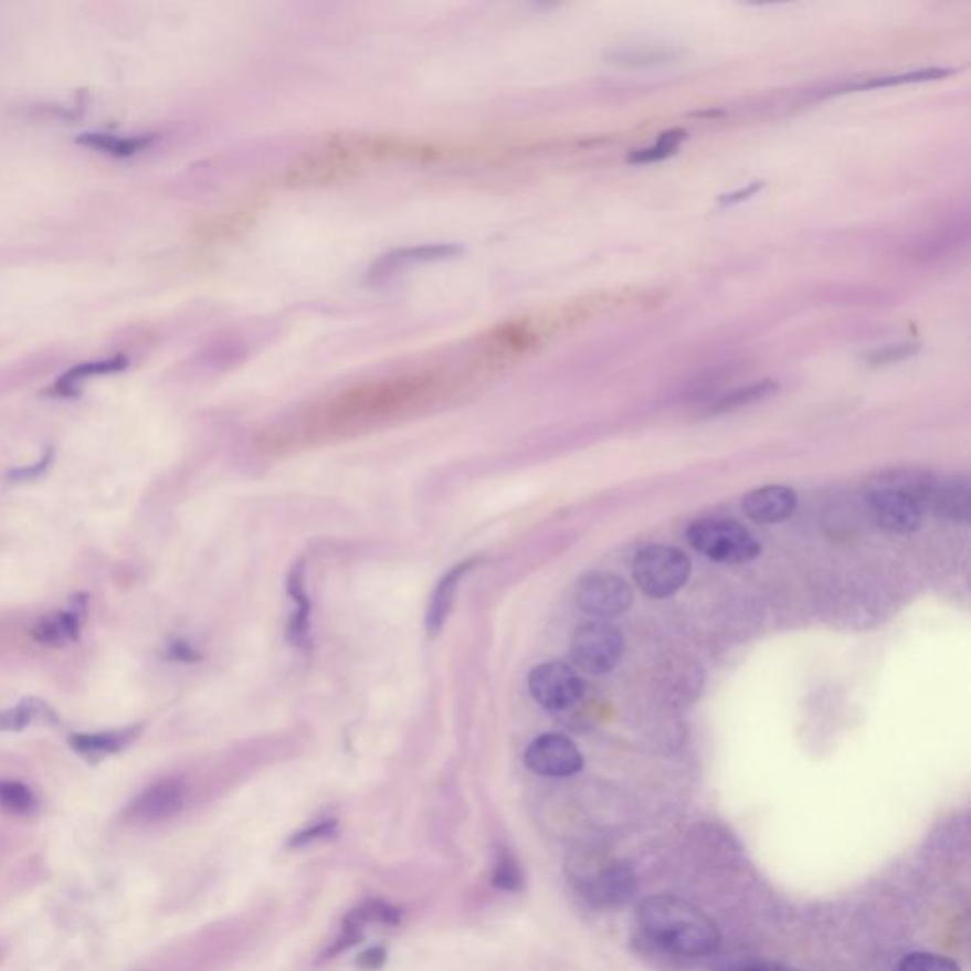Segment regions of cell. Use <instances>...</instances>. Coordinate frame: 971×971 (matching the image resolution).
Instances as JSON below:
<instances>
[{
	"instance_id": "cell-26",
	"label": "cell",
	"mask_w": 971,
	"mask_h": 971,
	"mask_svg": "<svg viewBox=\"0 0 971 971\" xmlns=\"http://www.w3.org/2000/svg\"><path fill=\"white\" fill-rule=\"evenodd\" d=\"M951 73V68H928V71H917V73L898 74V76H883V78L862 82V84H857L856 89L896 86V84H907V82L936 81V78H943Z\"/></svg>"
},
{
	"instance_id": "cell-33",
	"label": "cell",
	"mask_w": 971,
	"mask_h": 971,
	"mask_svg": "<svg viewBox=\"0 0 971 971\" xmlns=\"http://www.w3.org/2000/svg\"><path fill=\"white\" fill-rule=\"evenodd\" d=\"M730 971H769V964H746Z\"/></svg>"
},
{
	"instance_id": "cell-10",
	"label": "cell",
	"mask_w": 971,
	"mask_h": 971,
	"mask_svg": "<svg viewBox=\"0 0 971 971\" xmlns=\"http://www.w3.org/2000/svg\"><path fill=\"white\" fill-rule=\"evenodd\" d=\"M529 771L539 777L568 778L583 771V756L570 738L547 732L529 743L524 753Z\"/></svg>"
},
{
	"instance_id": "cell-22",
	"label": "cell",
	"mask_w": 971,
	"mask_h": 971,
	"mask_svg": "<svg viewBox=\"0 0 971 971\" xmlns=\"http://www.w3.org/2000/svg\"><path fill=\"white\" fill-rule=\"evenodd\" d=\"M52 716V711L48 708V704L36 700V698H25L21 700L15 708L0 711V730H10L18 732L29 725L41 719V717ZM54 717V716H52Z\"/></svg>"
},
{
	"instance_id": "cell-32",
	"label": "cell",
	"mask_w": 971,
	"mask_h": 971,
	"mask_svg": "<svg viewBox=\"0 0 971 971\" xmlns=\"http://www.w3.org/2000/svg\"><path fill=\"white\" fill-rule=\"evenodd\" d=\"M386 962V951L380 949V947H374V949H370V951L362 952L361 957H359V964L362 968H367V970H376V968H380V965Z\"/></svg>"
},
{
	"instance_id": "cell-4",
	"label": "cell",
	"mask_w": 971,
	"mask_h": 971,
	"mask_svg": "<svg viewBox=\"0 0 971 971\" xmlns=\"http://www.w3.org/2000/svg\"><path fill=\"white\" fill-rule=\"evenodd\" d=\"M687 541L700 555L719 563H746L761 555L750 529L725 518H700L687 529Z\"/></svg>"
},
{
	"instance_id": "cell-5",
	"label": "cell",
	"mask_w": 971,
	"mask_h": 971,
	"mask_svg": "<svg viewBox=\"0 0 971 971\" xmlns=\"http://www.w3.org/2000/svg\"><path fill=\"white\" fill-rule=\"evenodd\" d=\"M690 560L676 547L651 545L640 550L632 566L634 581L651 598H668L684 589L689 579Z\"/></svg>"
},
{
	"instance_id": "cell-14",
	"label": "cell",
	"mask_w": 971,
	"mask_h": 971,
	"mask_svg": "<svg viewBox=\"0 0 971 971\" xmlns=\"http://www.w3.org/2000/svg\"><path fill=\"white\" fill-rule=\"evenodd\" d=\"M86 611V600H76L71 611H60L52 616H44L34 624L31 636L34 642L50 647H61L67 642H76L81 637L82 616Z\"/></svg>"
},
{
	"instance_id": "cell-23",
	"label": "cell",
	"mask_w": 971,
	"mask_h": 971,
	"mask_svg": "<svg viewBox=\"0 0 971 971\" xmlns=\"http://www.w3.org/2000/svg\"><path fill=\"white\" fill-rule=\"evenodd\" d=\"M685 137H687V131L684 129L664 131L655 145L642 148V150H634L629 156V161L630 163H655V161L666 160V158L676 155L677 148L682 147Z\"/></svg>"
},
{
	"instance_id": "cell-18",
	"label": "cell",
	"mask_w": 971,
	"mask_h": 971,
	"mask_svg": "<svg viewBox=\"0 0 971 971\" xmlns=\"http://www.w3.org/2000/svg\"><path fill=\"white\" fill-rule=\"evenodd\" d=\"M126 367H128V359L120 356L108 359V361L82 362L78 367L68 370L67 374L61 376L55 383V391H57V395L76 397L78 395V383L84 382L86 378L113 374V372H120Z\"/></svg>"
},
{
	"instance_id": "cell-7",
	"label": "cell",
	"mask_w": 971,
	"mask_h": 971,
	"mask_svg": "<svg viewBox=\"0 0 971 971\" xmlns=\"http://www.w3.org/2000/svg\"><path fill=\"white\" fill-rule=\"evenodd\" d=\"M528 689L531 698L545 710L563 711L583 698L584 684L573 666L552 661L529 672Z\"/></svg>"
},
{
	"instance_id": "cell-15",
	"label": "cell",
	"mask_w": 971,
	"mask_h": 971,
	"mask_svg": "<svg viewBox=\"0 0 971 971\" xmlns=\"http://www.w3.org/2000/svg\"><path fill=\"white\" fill-rule=\"evenodd\" d=\"M287 592L288 597L295 600L296 605L295 613H293L291 621H288V642L293 643L298 650H308L312 603H309L306 581H304V562H296L293 566V570L288 571Z\"/></svg>"
},
{
	"instance_id": "cell-34",
	"label": "cell",
	"mask_w": 971,
	"mask_h": 971,
	"mask_svg": "<svg viewBox=\"0 0 971 971\" xmlns=\"http://www.w3.org/2000/svg\"><path fill=\"white\" fill-rule=\"evenodd\" d=\"M769 971H798V970H791V968H785V965L769 964Z\"/></svg>"
},
{
	"instance_id": "cell-25",
	"label": "cell",
	"mask_w": 971,
	"mask_h": 971,
	"mask_svg": "<svg viewBox=\"0 0 971 971\" xmlns=\"http://www.w3.org/2000/svg\"><path fill=\"white\" fill-rule=\"evenodd\" d=\"M898 971H960L951 958L933 952H912L899 962Z\"/></svg>"
},
{
	"instance_id": "cell-3",
	"label": "cell",
	"mask_w": 971,
	"mask_h": 971,
	"mask_svg": "<svg viewBox=\"0 0 971 971\" xmlns=\"http://www.w3.org/2000/svg\"><path fill=\"white\" fill-rule=\"evenodd\" d=\"M568 875L576 890L600 907L626 904L636 891L629 865L600 851H577L568 859Z\"/></svg>"
},
{
	"instance_id": "cell-29",
	"label": "cell",
	"mask_w": 971,
	"mask_h": 971,
	"mask_svg": "<svg viewBox=\"0 0 971 971\" xmlns=\"http://www.w3.org/2000/svg\"><path fill=\"white\" fill-rule=\"evenodd\" d=\"M52 460H54V450L48 448L46 452H44L41 462L33 465V467H23V469L12 471V473L8 475V478H10V481H15V483L34 481V478H39V476L52 465Z\"/></svg>"
},
{
	"instance_id": "cell-13",
	"label": "cell",
	"mask_w": 971,
	"mask_h": 971,
	"mask_svg": "<svg viewBox=\"0 0 971 971\" xmlns=\"http://www.w3.org/2000/svg\"><path fill=\"white\" fill-rule=\"evenodd\" d=\"M143 725H131L128 729L107 730V732H76L68 737V743L81 758L89 763H99L105 758L116 756L126 750L135 738L139 737Z\"/></svg>"
},
{
	"instance_id": "cell-31",
	"label": "cell",
	"mask_w": 971,
	"mask_h": 971,
	"mask_svg": "<svg viewBox=\"0 0 971 971\" xmlns=\"http://www.w3.org/2000/svg\"><path fill=\"white\" fill-rule=\"evenodd\" d=\"M761 188H763V182H753V184H750L748 188H742V190H738V192L724 196V198H721V203H724V205H735V203H740V201L748 200L751 196L758 194Z\"/></svg>"
},
{
	"instance_id": "cell-8",
	"label": "cell",
	"mask_w": 971,
	"mask_h": 971,
	"mask_svg": "<svg viewBox=\"0 0 971 971\" xmlns=\"http://www.w3.org/2000/svg\"><path fill=\"white\" fill-rule=\"evenodd\" d=\"M634 600L629 583L613 573L590 571L579 579L576 602L581 611L597 619H613L623 615Z\"/></svg>"
},
{
	"instance_id": "cell-16",
	"label": "cell",
	"mask_w": 971,
	"mask_h": 971,
	"mask_svg": "<svg viewBox=\"0 0 971 971\" xmlns=\"http://www.w3.org/2000/svg\"><path fill=\"white\" fill-rule=\"evenodd\" d=\"M939 516L951 520H968L970 513V488L965 481H951L944 483L941 488H933L930 502Z\"/></svg>"
},
{
	"instance_id": "cell-6",
	"label": "cell",
	"mask_w": 971,
	"mask_h": 971,
	"mask_svg": "<svg viewBox=\"0 0 971 971\" xmlns=\"http://www.w3.org/2000/svg\"><path fill=\"white\" fill-rule=\"evenodd\" d=\"M570 651L573 663L581 671L602 676L621 663L624 637L613 624L603 621L587 623L571 637Z\"/></svg>"
},
{
	"instance_id": "cell-9",
	"label": "cell",
	"mask_w": 971,
	"mask_h": 971,
	"mask_svg": "<svg viewBox=\"0 0 971 971\" xmlns=\"http://www.w3.org/2000/svg\"><path fill=\"white\" fill-rule=\"evenodd\" d=\"M188 788L181 778H163L131 801L124 816L134 824H160L179 816L187 804Z\"/></svg>"
},
{
	"instance_id": "cell-21",
	"label": "cell",
	"mask_w": 971,
	"mask_h": 971,
	"mask_svg": "<svg viewBox=\"0 0 971 971\" xmlns=\"http://www.w3.org/2000/svg\"><path fill=\"white\" fill-rule=\"evenodd\" d=\"M0 809L14 816H31L39 811V799L20 780H0Z\"/></svg>"
},
{
	"instance_id": "cell-12",
	"label": "cell",
	"mask_w": 971,
	"mask_h": 971,
	"mask_svg": "<svg viewBox=\"0 0 971 971\" xmlns=\"http://www.w3.org/2000/svg\"><path fill=\"white\" fill-rule=\"evenodd\" d=\"M742 509L753 523H782L798 509V494L788 486L751 489L742 499Z\"/></svg>"
},
{
	"instance_id": "cell-1",
	"label": "cell",
	"mask_w": 971,
	"mask_h": 971,
	"mask_svg": "<svg viewBox=\"0 0 971 971\" xmlns=\"http://www.w3.org/2000/svg\"><path fill=\"white\" fill-rule=\"evenodd\" d=\"M637 926L657 951L677 958L710 957L721 943L716 922L676 896H653L637 907Z\"/></svg>"
},
{
	"instance_id": "cell-24",
	"label": "cell",
	"mask_w": 971,
	"mask_h": 971,
	"mask_svg": "<svg viewBox=\"0 0 971 971\" xmlns=\"http://www.w3.org/2000/svg\"><path fill=\"white\" fill-rule=\"evenodd\" d=\"M492 883L505 891H520L524 886V873L520 864L510 852L502 851L497 854Z\"/></svg>"
},
{
	"instance_id": "cell-2",
	"label": "cell",
	"mask_w": 971,
	"mask_h": 971,
	"mask_svg": "<svg viewBox=\"0 0 971 971\" xmlns=\"http://www.w3.org/2000/svg\"><path fill=\"white\" fill-rule=\"evenodd\" d=\"M936 483L922 471L896 469L880 476L869 492L873 520L890 534H915L922 526Z\"/></svg>"
},
{
	"instance_id": "cell-30",
	"label": "cell",
	"mask_w": 971,
	"mask_h": 971,
	"mask_svg": "<svg viewBox=\"0 0 971 971\" xmlns=\"http://www.w3.org/2000/svg\"><path fill=\"white\" fill-rule=\"evenodd\" d=\"M166 657L177 661V663H198L201 655L200 651H196L190 643L177 640V642L169 643Z\"/></svg>"
},
{
	"instance_id": "cell-20",
	"label": "cell",
	"mask_w": 971,
	"mask_h": 971,
	"mask_svg": "<svg viewBox=\"0 0 971 971\" xmlns=\"http://www.w3.org/2000/svg\"><path fill=\"white\" fill-rule=\"evenodd\" d=\"M777 389L778 383L774 380H761V382L751 383V386H746V388L735 389V391H730L727 395L719 397L711 404L710 412L711 414H725V412H732V410L742 409V407H750L753 402L772 395Z\"/></svg>"
},
{
	"instance_id": "cell-27",
	"label": "cell",
	"mask_w": 971,
	"mask_h": 971,
	"mask_svg": "<svg viewBox=\"0 0 971 971\" xmlns=\"http://www.w3.org/2000/svg\"><path fill=\"white\" fill-rule=\"evenodd\" d=\"M918 346L912 344H896V346H886V348L873 349L872 353H867L865 359L872 365H890V362L905 361L909 357L917 353Z\"/></svg>"
},
{
	"instance_id": "cell-11",
	"label": "cell",
	"mask_w": 971,
	"mask_h": 971,
	"mask_svg": "<svg viewBox=\"0 0 971 971\" xmlns=\"http://www.w3.org/2000/svg\"><path fill=\"white\" fill-rule=\"evenodd\" d=\"M481 562H483L481 558H467V560L454 566L452 570L446 571L443 579L436 583L431 600H429L428 613H425V629H428L429 636H436L444 629V624L448 621L450 611L456 602L460 584L465 576H469L471 571L481 566Z\"/></svg>"
},
{
	"instance_id": "cell-19",
	"label": "cell",
	"mask_w": 971,
	"mask_h": 971,
	"mask_svg": "<svg viewBox=\"0 0 971 971\" xmlns=\"http://www.w3.org/2000/svg\"><path fill=\"white\" fill-rule=\"evenodd\" d=\"M677 60L676 52L666 48H623L611 52L610 61L613 65L629 68L666 67Z\"/></svg>"
},
{
	"instance_id": "cell-17",
	"label": "cell",
	"mask_w": 971,
	"mask_h": 971,
	"mask_svg": "<svg viewBox=\"0 0 971 971\" xmlns=\"http://www.w3.org/2000/svg\"><path fill=\"white\" fill-rule=\"evenodd\" d=\"M76 143L82 147L95 148L103 155L115 156V158H129V156L141 152L145 148L150 147L152 137L150 135H139V137H116L108 134H82L76 137Z\"/></svg>"
},
{
	"instance_id": "cell-28",
	"label": "cell",
	"mask_w": 971,
	"mask_h": 971,
	"mask_svg": "<svg viewBox=\"0 0 971 971\" xmlns=\"http://www.w3.org/2000/svg\"><path fill=\"white\" fill-rule=\"evenodd\" d=\"M335 833V820H325V822H319V824H315L314 827H308V830L298 831V833H295V835L291 837V841H288V846H293V848H300V846H308V844L315 843V841H323V838L333 837Z\"/></svg>"
}]
</instances>
